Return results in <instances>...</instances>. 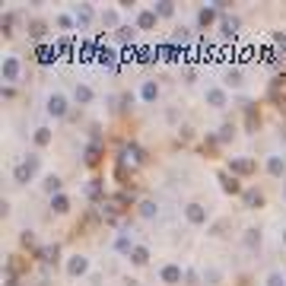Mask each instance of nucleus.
Segmentation results:
<instances>
[{
    "label": "nucleus",
    "mask_w": 286,
    "mask_h": 286,
    "mask_svg": "<svg viewBox=\"0 0 286 286\" xmlns=\"http://www.w3.org/2000/svg\"><path fill=\"white\" fill-rule=\"evenodd\" d=\"M35 166H38V159H35V156H29V159H25L22 166H16V172H13L16 181H19V185H25V181L35 175Z\"/></svg>",
    "instance_id": "1"
},
{
    "label": "nucleus",
    "mask_w": 286,
    "mask_h": 286,
    "mask_svg": "<svg viewBox=\"0 0 286 286\" xmlns=\"http://www.w3.org/2000/svg\"><path fill=\"white\" fill-rule=\"evenodd\" d=\"M140 146H124V150H121V166H137V162H140Z\"/></svg>",
    "instance_id": "2"
},
{
    "label": "nucleus",
    "mask_w": 286,
    "mask_h": 286,
    "mask_svg": "<svg viewBox=\"0 0 286 286\" xmlns=\"http://www.w3.org/2000/svg\"><path fill=\"white\" fill-rule=\"evenodd\" d=\"M229 169L236 172V175H248V172H255V162H251V159H232Z\"/></svg>",
    "instance_id": "3"
},
{
    "label": "nucleus",
    "mask_w": 286,
    "mask_h": 286,
    "mask_svg": "<svg viewBox=\"0 0 286 286\" xmlns=\"http://www.w3.org/2000/svg\"><path fill=\"white\" fill-rule=\"evenodd\" d=\"M48 111H51V115H64V111H67V102H64V95H51V99H48Z\"/></svg>",
    "instance_id": "4"
},
{
    "label": "nucleus",
    "mask_w": 286,
    "mask_h": 286,
    "mask_svg": "<svg viewBox=\"0 0 286 286\" xmlns=\"http://www.w3.org/2000/svg\"><path fill=\"white\" fill-rule=\"evenodd\" d=\"M124 204H127V197H111V201L105 204V213H108V220H115V213L124 210Z\"/></svg>",
    "instance_id": "5"
},
{
    "label": "nucleus",
    "mask_w": 286,
    "mask_h": 286,
    "mask_svg": "<svg viewBox=\"0 0 286 286\" xmlns=\"http://www.w3.org/2000/svg\"><path fill=\"white\" fill-rule=\"evenodd\" d=\"M188 220L191 223H204L207 220V210H204L201 204H188Z\"/></svg>",
    "instance_id": "6"
},
{
    "label": "nucleus",
    "mask_w": 286,
    "mask_h": 286,
    "mask_svg": "<svg viewBox=\"0 0 286 286\" xmlns=\"http://www.w3.org/2000/svg\"><path fill=\"white\" fill-rule=\"evenodd\" d=\"M86 267H89V264H86V258H80V255H76V258H70L67 271H70L73 277H80V274H86Z\"/></svg>",
    "instance_id": "7"
},
{
    "label": "nucleus",
    "mask_w": 286,
    "mask_h": 286,
    "mask_svg": "<svg viewBox=\"0 0 286 286\" xmlns=\"http://www.w3.org/2000/svg\"><path fill=\"white\" fill-rule=\"evenodd\" d=\"M162 280H166V283H178L181 280V267H175V264L162 267Z\"/></svg>",
    "instance_id": "8"
},
{
    "label": "nucleus",
    "mask_w": 286,
    "mask_h": 286,
    "mask_svg": "<svg viewBox=\"0 0 286 286\" xmlns=\"http://www.w3.org/2000/svg\"><path fill=\"white\" fill-rule=\"evenodd\" d=\"M220 185H223V188H226V191H229V194H236V191H239V181H236V178H232V175H229V172H223V175H220Z\"/></svg>",
    "instance_id": "9"
},
{
    "label": "nucleus",
    "mask_w": 286,
    "mask_h": 286,
    "mask_svg": "<svg viewBox=\"0 0 286 286\" xmlns=\"http://www.w3.org/2000/svg\"><path fill=\"white\" fill-rule=\"evenodd\" d=\"M67 207H70V204H67V197H64V194L51 197V210H54V213H67Z\"/></svg>",
    "instance_id": "10"
},
{
    "label": "nucleus",
    "mask_w": 286,
    "mask_h": 286,
    "mask_svg": "<svg viewBox=\"0 0 286 286\" xmlns=\"http://www.w3.org/2000/svg\"><path fill=\"white\" fill-rule=\"evenodd\" d=\"M267 172H271V175H283V172H286V166H283V159H277V156H274V159L267 162Z\"/></svg>",
    "instance_id": "11"
},
{
    "label": "nucleus",
    "mask_w": 286,
    "mask_h": 286,
    "mask_svg": "<svg viewBox=\"0 0 286 286\" xmlns=\"http://www.w3.org/2000/svg\"><path fill=\"white\" fill-rule=\"evenodd\" d=\"M197 19H201V25H210V22L216 19V10H213V6H204V10H201V16H197Z\"/></svg>",
    "instance_id": "12"
},
{
    "label": "nucleus",
    "mask_w": 286,
    "mask_h": 286,
    "mask_svg": "<svg viewBox=\"0 0 286 286\" xmlns=\"http://www.w3.org/2000/svg\"><path fill=\"white\" fill-rule=\"evenodd\" d=\"M137 25H140V29H153V25H156V13H140Z\"/></svg>",
    "instance_id": "13"
},
{
    "label": "nucleus",
    "mask_w": 286,
    "mask_h": 286,
    "mask_svg": "<svg viewBox=\"0 0 286 286\" xmlns=\"http://www.w3.org/2000/svg\"><path fill=\"white\" fill-rule=\"evenodd\" d=\"M3 73H6V80H16V73H19V64H16V60L10 57V60L3 64Z\"/></svg>",
    "instance_id": "14"
},
{
    "label": "nucleus",
    "mask_w": 286,
    "mask_h": 286,
    "mask_svg": "<svg viewBox=\"0 0 286 286\" xmlns=\"http://www.w3.org/2000/svg\"><path fill=\"white\" fill-rule=\"evenodd\" d=\"M207 102H210V105H226V95H223L220 89H210V95H207Z\"/></svg>",
    "instance_id": "15"
},
{
    "label": "nucleus",
    "mask_w": 286,
    "mask_h": 286,
    "mask_svg": "<svg viewBox=\"0 0 286 286\" xmlns=\"http://www.w3.org/2000/svg\"><path fill=\"white\" fill-rule=\"evenodd\" d=\"M261 201H264V197L258 194V191H245V204L248 207H261Z\"/></svg>",
    "instance_id": "16"
},
{
    "label": "nucleus",
    "mask_w": 286,
    "mask_h": 286,
    "mask_svg": "<svg viewBox=\"0 0 286 286\" xmlns=\"http://www.w3.org/2000/svg\"><path fill=\"white\" fill-rule=\"evenodd\" d=\"M140 216L153 220V216H156V204H153V201H143V204H140Z\"/></svg>",
    "instance_id": "17"
},
{
    "label": "nucleus",
    "mask_w": 286,
    "mask_h": 286,
    "mask_svg": "<svg viewBox=\"0 0 286 286\" xmlns=\"http://www.w3.org/2000/svg\"><path fill=\"white\" fill-rule=\"evenodd\" d=\"M156 95H159V86H156L153 80L143 83V99H156Z\"/></svg>",
    "instance_id": "18"
},
{
    "label": "nucleus",
    "mask_w": 286,
    "mask_h": 286,
    "mask_svg": "<svg viewBox=\"0 0 286 286\" xmlns=\"http://www.w3.org/2000/svg\"><path fill=\"white\" fill-rule=\"evenodd\" d=\"M146 258H150V255H146V248H134L131 251V261L134 264H146Z\"/></svg>",
    "instance_id": "19"
},
{
    "label": "nucleus",
    "mask_w": 286,
    "mask_h": 286,
    "mask_svg": "<svg viewBox=\"0 0 286 286\" xmlns=\"http://www.w3.org/2000/svg\"><path fill=\"white\" fill-rule=\"evenodd\" d=\"M29 35L41 38V35H45V22H29Z\"/></svg>",
    "instance_id": "20"
},
{
    "label": "nucleus",
    "mask_w": 286,
    "mask_h": 286,
    "mask_svg": "<svg viewBox=\"0 0 286 286\" xmlns=\"http://www.w3.org/2000/svg\"><path fill=\"white\" fill-rule=\"evenodd\" d=\"M48 140H51V131H48V127H38V131H35V143L45 146Z\"/></svg>",
    "instance_id": "21"
},
{
    "label": "nucleus",
    "mask_w": 286,
    "mask_h": 286,
    "mask_svg": "<svg viewBox=\"0 0 286 286\" xmlns=\"http://www.w3.org/2000/svg\"><path fill=\"white\" fill-rule=\"evenodd\" d=\"M45 191H51V194L57 197V191H60V178H48V181H45Z\"/></svg>",
    "instance_id": "22"
},
{
    "label": "nucleus",
    "mask_w": 286,
    "mask_h": 286,
    "mask_svg": "<svg viewBox=\"0 0 286 286\" xmlns=\"http://www.w3.org/2000/svg\"><path fill=\"white\" fill-rule=\"evenodd\" d=\"M118 38H121V41H131V38H134V29H127V25H121V29H118Z\"/></svg>",
    "instance_id": "23"
},
{
    "label": "nucleus",
    "mask_w": 286,
    "mask_h": 286,
    "mask_svg": "<svg viewBox=\"0 0 286 286\" xmlns=\"http://www.w3.org/2000/svg\"><path fill=\"white\" fill-rule=\"evenodd\" d=\"M41 258H45V261H57V245L45 248V251H41Z\"/></svg>",
    "instance_id": "24"
},
{
    "label": "nucleus",
    "mask_w": 286,
    "mask_h": 286,
    "mask_svg": "<svg viewBox=\"0 0 286 286\" xmlns=\"http://www.w3.org/2000/svg\"><path fill=\"white\" fill-rule=\"evenodd\" d=\"M76 22H80V25L89 22V6H80V13H76Z\"/></svg>",
    "instance_id": "25"
},
{
    "label": "nucleus",
    "mask_w": 286,
    "mask_h": 286,
    "mask_svg": "<svg viewBox=\"0 0 286 286\" xmlns=\"http://www.w3.org/2000/svg\"><path fill=\"white\" fill-rule=\"evenodd\" d=\"M92 99V92L86 89V86H80V89H76V102H89Z\"/></svg>",
    "instance_id": "26"
},
{
    "label": "nucleus",
    "mask_w": 286,
    "mask_h": 286,
    "mask_svg": "<svg viewBox=\"0 0 286 286\" xmlns=\"http://www.w3.org/2000/svg\"><path fill=\"white\" fill-rule=\"evenodd\" d=\"M267 286H286V280L280 274H271V280H267Z\"/></svg>",
    "instance_id": "27"
},
{
    "label": "nucleus",
    "mask_w": 286,
    "mask_h": 286,
    "mask_svg": "<svg viewBox=\"0 0 286 286\" xmlns=\"http://www.w3.org/2000/svg\"><path fill=\"white\" fill-rule=\"evenodd\" d=\"M236 19H229V16H226V19H223V29H226V35H229V32H236Z\"/></svg>",
    "instance_id": "28"
},
{
    "label": "nucleus",
    "mask_w": 286,
    "mask_h": 286,
    "mask_svg": "<svg viewBox=\"0 0 286 286\" xmlns=\"http://www.w3.org/2000/svg\"><path fill=\"white\" fill-rule=\"evenodd\" d=\"M245 239H248V245H258V239H261V232H255V229H248V236H245Z\"/></svg>",
    "instance_id": "29"
},
{
    "label": "nucleus",
    "mask_w": 286,
    "mask_h": 286,
    "mask_svg": "<svg viewBox=\"0 0 286 286\" xmlns=\"http://www.w3.org/2000/svg\"><path fill=\"white\" fill-rule=\"evenodd\" d=\"M156 10H159V16H172V3H159Z\"/></svg>",
    "instance_id": "30"
},
{
    "label": "nucleus",
    "mask_w": 286,
    "mask_h": 286,
    "mask_svg": "<svg viewBox=\"0 0 286 286\" xmlns=\"http://www.w3.org/2000/svg\"><path fill=\"white\" fill-rule=\"evenodd\" d=\"M118 248H121V251H127V248H131V239L121 236V239H118Z\"/></svg>",
    "instance_id": "31"
},
{
    "label": "nucleus",
    "mask_w": 286,
    "mask_h": 286,
    "mask_svg": "<svg viewBox=\"0 0 286 286\" xmlns=\"http://www.w3.org/2000/svg\"><path fill=\"white\" fill-rule=\"evenodd\" d=\"M229 137H232V124H226V127L220 131V140H229Z\"/></svg>",
    "instance_id": "32"
},
{
    "label": "nucleus",
    "mask_w": 286,
    "mask_h": 286,
    "mask_svg": "<svg viewBox=\"0 0 286 286\" xmlns=\"http://www.w3.org/2000/svg\"><path fill=\"white\" fill-rule=\"evenodd\" d=\"M105 25H118V16L115 13H105Z\"/></svg>",
    "instance_id": "33"
},
{
    "label": "nucleus",
    "mask_w": 286,
    "mask_h": 286,
    "mask_svg": "<svg viewBox=\"0 0 286 286\" xmlns=\"http://www.w3.org/2000/svg\"><path fill=\"white\" fill-rule=\"evenodd\" d=\"M283 242H286V236H283Z\"/></svg>",
    "instance_id": "34"
}]
</instances>
